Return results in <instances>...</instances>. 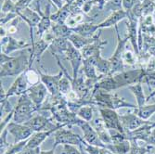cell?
<instances>
[{"label":"cell","instance_id":"1","mask_svg":"<svg viewBox=\"0 0 155 154\" xmlns=\"http://www.w3.org/2000/svg\"><path fill=\"white\" fill-rule=\"evenodd\" d=\"M147 74L148 73L146 72L145 68H139L130 70V71H124L112 75H108L97 83L96 88L111 92L125 86H131L137 83H141L142 78Z\"/></svg>","mask_w":155,"mask_h":154},{"label":"cell","instance_id":"2","mask_svg":"<svg viewBox=\"0 0 155 154\" xmlns=\"http://www.w3.org/2000/svg\"><path fill=\"white\" fill-rule=\"evenodd\" d=\"M30 48L24 49L19 56H13L5 54L1 52L0 54V77H15L25 73L28 69H30Z\"/></svg>","mask_w":155,"mask_h":154},{"label":"cell","instance_id":"3","mask_svg":"<svg viewBox=\"0 0 155 154\" xmlns=\"http://www.w3.org/2000/svg\"><path fill=\"white\" fill-rule=\"evenodd\" d=\"M38 111L27 93L20 96V99L14 107L13 122L17 123H25L34 117V113Z\"/></svg>","mask_w":155,"mask_h":154},{"label":"cell","instance_id":"4","mask_svg":"<svg viewBox=\"0 0 155 154\" xmlns=\"http://www.w3.org/2000/svg\"><path fill=\"white\" fill-rule=\"evenodd\" d=\"M48 110L51 113V118L55 123L63 125L64 127H72L73 125H76L78 116L76 113L69 110L68 103H62L57 106L50 108Z\"/></svg>","mask_w":155,"mask_h":154},{"label":"cell","instance_id":"5","mask_svg":"<svg viewBox=\"0 0 155 154\" xmlns=\"http://www.w3.org/2000/svg\"><path fill=\"white\" fill-rule=\"evenodd\" d=\"M114 28H115L116 35H117V46H116L114 53L112 54V56L109 59L110 61V65H111V72H110L111 75L118 74V73H121V72H124V64L123 61V54L125 50V45L128 41L127 37H125L124 39L121 38L117 25H115Z\"/></svg>","mask_w":155,"mask_h":154},{"label":"cell","instance_id":"6","mask_svg":"<svg viewBox=\"0 0 155 154\" xmlns=\"http://www.w3.org/2000/svg\"><path fill=\"white\" fill-rule=\"evenodd\" d=\"M54 136L55 141L52 148L54 149H56V148L59 145H74L79 147L80 149L83 146V137L71 130L65 129L64 127L59 128L54 133Z\"/></svg>","mask_w":155,"mask_h":154},{"label":"cell","instance_id":"7","mask_svg":"<svg viewBox=\"0 0 155 154\" xmlns=\"http://www.w3.org/2000/svg\"><path fill=\"white\" fill-rule=\"evenodd\" d=\"M28 127H30L34 132L48 131L52 129H59L64 127L63 125L55 123L51 117H47L45 115H36L34 116L31 120L24 123Z\"/></svg>","mask_w":155,"mask_h":154},{"label":"cell","instance_id":"8","mask_svg":"<svg viewBox=\"0 0 155 154\" xmlns=\"http://www.w3.org/2000/svg\"><path fill=\"white\" fill-rule=\"evenodd\" d=\"M76 125H78L83 131V139L84 140V142H87L89 145H93V146L104 147V148L106 147V145L101 140L97 133L93 128V126L89 122H87L81 118H78Z\"/></svg>","mask_w":155,"mask_h":154},{"label":"cell","instance_id":"9","mask_svg":"<svg viewBox=\"0 0 155 154\" xmlns=\"http://www.w3.org/2000/svg\"><path fill=\"white\" fill-rule=\"evenodd\" d=\"M98 111L103 119L106 127L109 130H116L121 133H125L120 121V115L115 110L108 108H98Z\"/></svg>","mask_w":155,"mask_h":154},{"label":"cell","instance_id":"10","mask_svg":"<svg viewBox=\"0 0 155 154\" xmlns=\"http://www.w3.org/2000/svg\"><path fill=\"white\" fill-rule=\"evenodd\" d=\"M127 13V21H126V28H127V34L126 37L131 42V45L134 48L136 55L137 56L140 52L138 48V30L137 26L139 24V20L135 17L130 11H126Z\"/></svg>","mask_w":155,"mask_h":154},{"label":"cell","instance_id":"11","mask_svg":"<svg viewBox=\"0 0 155 154\" xmlns=\"http://www.w3.org/2000/svg\"><path fill=\"white\" fill-rule=\"evenodd\" d=\"M31 47L32 44L28 43L26 40L16 39L11 35H7L1 38V52L8 55L17 50L30 48Z\"/></svg>","mask_w":155,"mask_h":154},{"label":"cell","instance_id":"12","mask_svg":"<svg viewBox=\"0 0 155 154\" xmlns=\"http://www.w3.org/2000/svg\"><path fill=\"white\" fill-rule=\"evenodd\" d=\"M27 95L29 96L31 100L36 107L37 110H40V109L43 106L46 99L48 97V90L46 87V86L43 83L40 82L36 85L31 86L27 90Z\"/></svg>","mask_w":155,"mask_h":154},{"label":"cell","instance_id":"13","mask_svg":"<svg viewBox=\"0 0 155 154\" xmlns=\"http://www.w3.org/2000/svg\"><path fill=\"white\" fill-rule=\"evenodd\" d=\"M64 58L71 63L72 69H73V78L75 79L77 78L79 72L82 68L83 64V56L77 48H75L71 42H69V45L67 48V50L64 54Z\"/></svg>","mask_w":155,"mask_h":154},{"label":"cell","instance_id":"14","mask_svg":"<svg viewBox=\"0 0 155 154\" xmlns=\"http://www.w3.org/2000/svg\"><path fill=\"white\" fill-rule=\"evenodd\" d=\"M7 128L8 130V133L14 137V143H19L26 140V139H29L35 133L24 123H17L13 121L8 124Z\"/></svg>","mask_w":155,"mask_h":154},{"label":"cell","instance_id":"15","mask_svg":"<svg viewBox=\"0 0 155 154\" xmlns=\"http://www.w3.org/2000/svg\"><path fill=\"white\" fill-rule=\"evenodd\" d=\"M49 1V0H48ZM36 11L38 12V14L40 15L41 19H40V21L37 25V35L39 38H41L43 36V34L48 31L49 30L51 26H52V21H51V2L49 1L47 6H46V8L44 10V12L41 11V8H40V4L37 3L36 4Z\"/></svg>","mask_w":155,"mask_h":154},{"label":"cell","instance_id":"16","mask_svg":"<svg viewBox=\"0 0 155 154\" xmlns=\"http://www.w3.org/2000/svg\"><path fill=\"white\" fill-rule=\"evenodd\" d=\"M120 121L122 123V126L125 133L132 132L139 127L143 126L145 124L150 123L151 122H149L147 120H143L140 117H138L134 111L127 114L120 115Z\"/></svg>","mask_w":155,"mask_h":154},{"label":"cell","instance_id":"17","mask_svg":"<svg viewBox=\"0 0 155 154\" xmlns=\"http://www.w3.org/2000/svg\"><path fill=\"white\" fill-rule=\"evenodd\" d=\"M18 16L23 20L28 27H29V31H30V36H31V44L34 43V33H33V30L35 27H37L39 21H40V15L38 14V12L36 10H34V9H31L29 7L21 10L19 13H18Z\"/></svg>","mask_w":155,"mask_h":154},{"label":"cell","instance_id":"18","mask_svg":"<svg viewBox=\"0 0 155 154\" xmlns=\"http://www.w3.org/2000/svg\"><path fill=\"white\" fill-rule=\"evenodd\" d=\"M39 74H40V78H41V82L46 86V87L48 90V93L52 96H56L61 94L59 91V84L60 81L63 75V72L61 71L58 74L56 75H49L47 74L42 73L41 70H38Z\"/></svg>","mask_w":155,"mask_h":154},{"label":"cell","instance_id":"19","mask_svg":"<svg viewBox=\"0 0 155 154\" xmlns=\"http://www.w3.org/2000/svg\"><path fill=\"white\" fill-rule=\"evenodd\" d=\"M91 125L93 126V128L96 130V132L97 133L98 136H100L101 140L105 144H111V136L110 134L109 129L106 127V125L103 122V119L100 113V115L97 114L93 117V119L91 120Z\"/></svg>","mask_w":155,"mask_h":154},{"label":"cell","instance_id":"20","mask_svg":"<svg viewBox=\"0 0 155 154\" xmlns=\"http://www.w3.org/2000/svg\"><path fill=\"white\" fill-rule=\"evenodd\" d=\"M49 46L50 45L48 44L47 42L42 38H39L36 42H34L32 44V47L30 49V61H29L30 69L35 60L37 61V62L39 64L41 58H42V55L44 54V52L48 48H49Z\"/></svg>","mask_w":155,"mask_h":154},{"label":"cell","instance_id":"21","mask_svg":"<svg viewBox=\"0 0 155 154\" xmlns=\"http://www.w3.org/2000/svg\"><path fill=\"white\" fill-rule=\"evenodd\" d=\"M29 87H30L29 84H28L26 77H25V73H23L22 74L19 75L16 78V80L12 84V86L7 91L8 99L13 96H21L22 94L27 92Z\"/></svg>","mask_w":155,"mask_h":154},{"label":"cell","instance_id":"22","mask_svg":"<svg viewBox=\"0 0 155 154\" xmlns=\"http://www.w3.org/2000/svg\"><path fill=\"white\" fill-rule=\"evenodd\" d=\"M108 44L107 41H103V40H101V38H97L96 41H94L93 43L84 47L80 52L83 56L84 59H88V58H91V57H94V56H97V55H100L101 50L104 48V47Z\"/></svg>","mask_w":155,"mask_h":154},{"label":"cell","instance_id":"23","mask_svg":"<svg viewBox=\"0 0 155 154\" xmlns=\"http://www.w3.org/2000/svg\"><path fill=\"white\" fill-rule=\"evenodd\" d=\"M101 29L98 31L93 37H84L80 34H77L75 33H73L71 35L69 36L68 40L69 42H71L72 45L77 48L78 50H81L84 47H86L91 43H93L94 41H96L97 38H101Z\"/></svg>","mask_w":155,"mask_h":154},{"label":"cell","instance_id":"24","mask_svg":"<svg viewBox=\"0 0 155 154\" xmlns=\"http://www.w3.org/2000/svg\"><path fill=\"white\" fill-rule=\"evenodd\" d=\"M92 61V62L95 65V68L97 70V73L98 74V75L101 76H108V75H111L110 72H111V65H110V60H106L104 58L101 57V54L94 56V57L88 58Z\"/></svg>","mask_w":155,"mask_h":154},{"label":"cell","instance_id":"25","mask_svg":"<svg viewBox=\"0 0 155 154\" xmlns=\"http://www.w3.org/2000/svg\"><path fill=\"white\" fill-rule=\"evenodd\" d=\"M127 18V13H126L125 10L124 9H120V10H116L111 12L110 15L101 23H98V28L100 29H103V28H109L111 26H115L117 25V23L119 21H121L122 20Z\"/></svg>","mask_w":155,"mask_h":154},{"label":"cell","instance_id":"26","mask_svg":"<svg viewBox=\"0 0 155 154\" xmlns=\"http://www.w3.org/2000/svg\"><path fill=\"white\" fill-rule=\"evenodd\" d=\"M57 131V129H52L48 131H41V132H35L32 136L29 138L28 143L25 149H36L40 148V145L43 143L46 139L53 133Z\"/></svg>","mask_w":155,"mask_h":154},{"label":"cell","instance_id":"27","mask_svg":"<svg viewBox=\"0 0 155 154\" xmlns=\"http://www.w3.org/2000/svg\"><path fill=\"white\" fill-rule=\"evenodd\" d=\"M100 30L101 29L98 28V25L95 24L94 22H84L72 29L74 33L80 34L84 37H88V38L93 37L97 33V31H100Z\"/></svg>","mask_w":155,"mask_h":154},{"label":"cell","instance_id":"28","mask_svg":"<svg viewBox=\"0 0 155 154\" xmlns=\"http://www.w3.org/2000/svg\"><path fill=\"white\" fill-rule=\"evenodd\" d=\"M74 8V3L73 4H65L61 8L58 9L57 12L51 15V21L54 23H60V24H65L68 17L71 15Z\"/></svg>","mask_w":155,"mask_h":154},{"label":"cell","instance_id":"29","mask_svg":"<svg viewBox=\"0 0 155 154\" xmlns=\"http://www.w3.org/2000/svg\"><path fill=\"white\" fill-rule=\"evenodd\" d=\"M152 15L142 17L139 19V29L138 32L142 34L155 36V23Z\"/></svg>","mask_w":155,"mask_h":154},{"label":"cell","instance_id":"30","mask_svg":"<svg viewBox=\"0 0 155 154\" xmlns=\"http://www.w3.org/2000/svg\"><path fill=\"white\" fill-rule=\"evenodd\" d=\"M68 45H69V40L67 38L57 37V38H55V40L51 43L48 49L53 56L57 55L61 58V56L64 57V54L67 50Z\"/></svg>","mask_w":155,"mask_h":154},{"label":"cell","instance_id":"31","mask_svg":"<svg viewBox=\"0 0 155 154\" xmlns=\"http://www.w3.org/2000/svg\"><path fill=\"white\" fill-rule=\"evenodd\" d=\"M128 88L131 90V92L133 93V95L136 97L137 106L142 107L143 105H145V103L147 102V99L145 97V95L143 93V88L141 86V83H137V84H135V85H131L128 87Z\"/></svg>","mask_w":155,"mask_h":154},{"label":"cell","instance_id":"32","mask_svg":"<svg viewBox=\"0 0 155 154\" xmlns=\"http://www.w3.org/2000/svg\"><path fill=\"white\" fill-rule=\"evenodd\" d=\"M130 141L124 140L120 143H111L106 145L105 148H107L109 150H110L114 154H126L130 151Z\"/></svg>","mask_w":155,"mask_h":154},{"label":"cell","instance_id":"33","mask_svg":"<svg viewBox=\"0 0 155 154\" xmlns=\"http://www.w3.org/2000/svg\"><path fill=\"white\" fill-rule=\"evenodd\" d=\"M51 29L56 36L57 37H61V38H69L74 32L72 31L71 28H69L66 24H60V23H54L52 22Z\"/></svg>","mask_w":155,"mask_h":154},{"label":"cell","instance_id":"34","mask_svg":"<svg viewBox=\"0 0 155 154\" xmlns=\"http://www.w3.org/2000/svg\"><path fill=\"white\" fill-rule=\"evenodd\" d=\"M134 113L141 119L148 120L153 113H155V104L137 107L136 109H134Z\"/></svg>","mask_w":155,"mask_h":154},{"label":"cell","instance_id":"35","mask_svg":"<svg viewBox=\"0 0 155 154\" xmlns=\"http://www.w3.org/2000/svg\"><path fill=\"white\" fill-rule=\"evenodd\" d=\"M95 106L94 105H84L77 110V116L87 122H91L94 117Z\"/></svg>","mask_w":155,"mask_h":154},{"label":"cell","instance_id":"36","mask_svg":"<svg viewBox=\"0 0 155 154\" xmlns=\"http://www.w3.org/2000/svg\"><path fill=\"white\" fill-rule=\"evenodd\" d=\"M81 149H84V151L87 154H114L107 148L89 145L88 143L84 142V140H83V146Z\"/></svg>","mask_w":155,"mask_h":154},{"label":"cell","instance_id":"37","mask_svg":"<svg viewBox=\"0 0 155 154\" xmlns=\"http://www.w3.org/2000/svg\"><path fill=\"white\" fill-rule=\"evenodd\" d=\"M25 77L26 80L28 82L30 86H34L36 85V84L41 82V78H40V74L39 72L35 71L33 69H28L27 71L25 72Z\"/></svg>","mask_w":155,"mask_h":154},{"label":"cell","instance_id":"38","mask_svg":"<svg viewBox=\"0 0 155 154\" xmlns=\"http://www.w3.org/2000/svg\"><path fill=\"white\" fill-rule=\"evenodd\" d=\"M28 140H29V139H26V140L19 142V143L11 144L9 149L4 154H20V153H21L25 149V147L28 143Z\"/></svg>","mask_w":155,"mask_h":154},{"label":"cell","instance_id":"39","mask_svg":"<svg viewBox=\"0 0 155 154\" xmlns=\"http://www.w3.org/2000/svg\"><path fill=\"white\" fill-rule=\"evenodd\" d=\"M120 9H123V0H109L103 8L104 11H110V13Z\"/></svg>","mask_w":155,"mask_h":154},{"label":"cell","instance_id":"40","mask_svg":"<svg viewBox=\"0 0 155 154\" xmlns=\"http://www.w3.org/2000/svg\"><path fill=\"white\" fill-rule=\"evenodd\" d=\"M123 61L124 65H135L137 62V56L129 50H124L123 54Z\"/></svg>","mask_w":155,"mask_h":154},{"label":"cell","instance_id":"41","mask_svg":"<svg viewBox=\"0 0 155 154\" xmlns=\"http://www.w3.org/2000/svg\"><path fill=\"white\" fill-rule=\"evenodd\" d=\"M17 13L16 12V4L14 0H7L3 2L2 8H1V15H6L8 13Z\"/></svg>","mask_w":155,"mask_h":154},{"label":"cell","instance_id":"42","mask_svg":"<svg viewBox=\"0 0 155 154\" xmlns=\"http://www.w3.org/2000/svg\"><path fill=\"white\" fill-rule=\"evenodd\" d=\"M8 134V128H6L1 132V135H0V151H1V154H4L10 147V144L8 142L7 139Z\"/></svg>","mask_w":155,"mask_h":154},{"label":"cell","instance_id":"43","mask_svg":"<svg viewBox=\"0 0 155 154\" xmlns=\"http://www.w3.org/2000/svg\"><path fill=\"white\" fill-rule=\"evenodd\" d=\"M64 154H84L82 150L77 149V146L74 145H63Z\"/></svg>","mask_w":155,"mask_h":154},{"label":"cell","instance_id":"44","mask_svg":"<svg viewBox=\"0 0 155 154\" xmlns=\"http://www.w3.org/2000/svg\"><path fill=\"white\" fill-rule=\"evenodd\" d=\"M13 114H14V110L11 111V113H9L8 114L6 115V117L1 120V123H0V132H2L3 130H5L8 126V124L9 123L8 122L10 121L11 118H13Z\"/></svg>","mask_w":155,"mask_h":154},{"label":"cell","instance_id":"45","mask_svg":"<svg viewBox=\"0 0 155 154\" xmlns=\"http://www.w3.org/2000/svg\"><path fill=\"white\" fill-rule=\"evenodd\" d=\"M41 38H42V39H44L48 44L51 45V43H52V42L55 40L56 36H55V34H54V33H53L52 29L50 28L49 30H48V31L43 34V36H42Z\"/></svg>","mask_w":155,"mask_h":154},{"label":"cell","instance_id":"46","mask_svg":"<svg viewBox=\"0 0 155 154\" xmlns=\"http://www.w3.org/2000/svg\"><path fill=\"white\" fill-rule=\"evenodd\" d=\"M137 1V0H123V9L125 11L131 10Z\"/></svg>","mask_w":155,"mask_h":154},{"label":"cell","instance_id":"47","mask_svg":"<svg viewBox=\"0 0 155 154\" xmlns=\"http://www.w3.org/2000/svg\"><path fill=\"white\" fill-rule=\"evenodd\" d=\"M147 144H150V145H152V146H155V127H153L150 133V136L147 139L146 141Z\"/></svg>","mask_w":155,"mask_h":154},{"label":"cell","instance_id":"48","mask_svg":"<svg viewBox=\"0 0 155 154\" xmlns=\"http://www.w3.org/2000/svg\"><path fill=\"white\" fill-rule=\"evenodd\" d=\"M40 151H41L40 148H36V149H25L20 154H39Z\"/></svg>","mask_w":155,"mask_h":154},{"label":"cell","instance_id":"49","mask_svg":"<svg viewBox=\"0 0 155 154\" xmlns=\"http://www.w3.org/2000/svg\"><path fill=\"white\" fill-rule=\"evenodd\" d=\"M49 1L53 4H55V6L58 8V9L61 8L64 5H65V2L63 0H49Z\"/></svg>","mask_w":155,"mask_h":154},{"label":"cell","instance_id":"50","mask_svg":"<svg viewBox=\"0 0 155 154\" xmlns=\"http://www.w3.org/2000/svg\"><path fill=\"white\" fill-rule=\"evenodd\" d=\"M89 1H92V0H76V1H75L74 4L75 5V7H76L77 8H80V9H81V8H82L84 4H87V3L89 2Z\"/></svg>","mask_w":155,"mask_h":154},{"label":"cell","instance_id":"51","mask_svg":"<svg viewBox=\"0 0 155 154\" xmlns=\"http://www.w3.org/2000/svg\"><path fill=\"white\" fill-rule=\"evenodd\" d=\"M54 151H55L54 149H51L50 150H41L39 154H55Z\"/></svg>","mask_w":155,"mask_h":154},{"label":"cell","instance_id":"52","mask_svg":"<svg viewBox=\"0 0 155 154\" xmlns=\"http://www.w3.org/2000/svg\"><path fill=\"white\" fill-rule=\"evenodd\" d=\"M63 1L65 2V4H73L76 1V0H63Z\"/></svg>","mask_w":155,"mask_h":154},{"label":"cell","instance_id":"53","mask_svg":"<svg viewBox=\"0 0 155 154\" xmlns=\"http://www.w3.org/2000/svg\"><path fill=\"white\" fill-rule=\"evenodd\" d=\"M152 17H153V19H154V21H155V9H154V12H153V14H152Z\"/></svg>","mask_w":155,"mask_h":154},{"label":"cell","instance_id":"54","mask_svg":"<svg viewBox=\"0 0 155 154\" xmlns=\"http://www.w3.org/2000/svg\"><path fill=\"white\" fill-rule=\"evenodd\" d=\"M126 154H132V153H131V152H130V151H129V152H128V153H126Z\"/></svg>","mask_w":155,"mask_h":154},{"label":"cell","instance_id":"55","mask_svg":"<svg viewBox=\"0 0 155 154\" xmlns=\"http://www.w3.org/2000/svg\"><path fill=\"white\" fill-rule=\"evenodd\" d=\"M84 154H87V152H84Z\"/></svg>","mask_w":155,"mask_h":154},{"label":"cell","instance_id":"56","mask_svg":"<svg viewBox=\"0 0 155 154\" xmlns=\"http://www.w3.org/2000/svg\"><path fill=\"white\" fill-rule=\"evenodd\" d=\"M5 1H7V0H3V2H5Z\"/></svg>","mask_w":155,"mask_h":154},{"label":"cell","instance_id":"57","mask_svg":"<svg viewBox=\"0 0 155 154\" xmlns=\"http://www.w3.org/2000/svg\"><path fill=\"white\" fill-rule=\"evenodd\" d=\"M14 1H15V0H14Z\"/></svg>","mask_w":155,"mask_h":154}]
</instances>
